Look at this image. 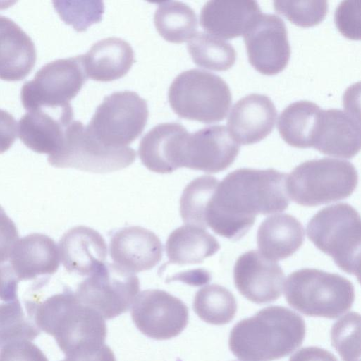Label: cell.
Returning a JSON list of instances; mask_svg holds the SVG:
<instances>
[{"instance_id":"1","label":"cell","mask_w":361,"mask_h":361,"mask_svg":"<svg viewBox=\"0 0 361 361\" xmlns=\"http://www.w3.org/2000/svg\"><path fill=\"white\" fill-rule=\"evenodd\" d=\"M287 174L274 169H239L219 183L205 211V224L216 234L239 240L258 214L282 212L290 203Z\"/></svg>"},{"instance_id":"2","label":"cell","mask_w":361,"mask_h":361,"mask_svg":"<svg viewBox=\"0 0 361 361\" xmlns=\"http://www.w3.org/2000/svg\"><path fill=\"white\" fill-rule=\"evenodd\" d=\"M25 307L31 320L55 338L65 355L95 350L105 345L104 319L68 288L42 301L29 300Z\"/></svg>"},{"instance_id":"3","label":"cell","mask_w":361,"mask_h":361,"mask_svg":"<svg viewBox=\"0 0 361 361\" xmlns=\"http://www.w3.org/2000/svg\"><path fill=\"white\" fill-rule=\"evenodd\" d=\"M305 324L296 312L270 306L236 324L228 345L242 361H273L293 353L302 343Z\"/></svg>"},{"instance_id":"4","label":"cell","mask_w":361,"mask_h":361,"mask_svg":"<svg viewBox=\"0 0 361 361\" xmlns=\"http://www.w3.org/2000/svg\"><path fill=\"white\" fill-rule=\"evenodd\" d=\"M285 298L303 314L335 319L351 308L355 291L353 283L340 275L301 269L288 276Z\"/></svg>"},{"instance_id":"5","label":"cell","mask_w":361,"mask_h":361,"mask_svg":"<svg viewBox=\"0 0 361 361\" xmlns=\"http://www.w3.org/2000/svg\"><path fill=\"white\" fill-rule=\"evenodd\" d=\"M357 182V170L350 162L323 158L297 166L287 176L286 188L295 203L314 207L349 197Z\"/></svg>"},{"instance_id":"6","label":"cell","mask_w":361,"mask_h":361,"mask_svg":"<svg viewBox=\"0 0 361 361\" xmlns=\"http://www.w3.org/2000/svg\"><path fill=\"white\" fill-rule=\"evenodd\" d=\"M307 234L341 270L360 279L361 221L355 209L347 203L324 207L309 221Z\"/></svg>"},{"instance_id":"7","label":"cell","mask_w":361,"mask_h":361,"mask_svg":"<svg viewBox=\"0 0 361 361\" xmlns=\"http://www.w3.org/2000/svg\"><path fill=\"white\" fill-rule=\"evenodd\" d=\"M168 99L179 117L205 123L222 121L232 100L230 88L221 77L200 69L176 76L169 87Z\"/></svg>"},{"instance_id":"8","label":"cell","mask_w":361,"mask_h":361,"mask_svg":"<svg viewBox=\"0 0 361 361\" xmlns=\"http://www.w3.org/2000/svg\"><path fill=\"white\" fill-rule=\"evenodd\" d=\"M135 158L133 149L105 146L88 132L82 123L73 120L66 128L59 147L47 160L57 168L104 173L125 169Z\"/></svg>"},{"instance_id":"9","label":"cell","mask_w":361,"mask_h":361,"mask_svg":"<svg viewBox=\"0 0 361 361\" xmlns=\"http://www.w3.org/2000/svg\"><path fill=\"white\" fill-rule=\"evenodd\" d=\"M148 115L147 102L136 92H116L97 106L86 128L105 146L126 147L141 135Z\"/></svg>"},{"instance_id":"10","label":"cell","mask_w":361,"mask_h":361,"mask_svg":"<svg viewBox=\"0 0 361 361\" xmlns=\"http://www.w3.org/2000/svg\"><path fill=\"white\" fill-rule=\"evenodd\" d=\"M86 78L80 55L49 62L37 71L32 80L23 84L22 104L27 111L70 105Z\"/></svg>"},{"instance_id":"11","label":"cell","mask_w":361,"mask_h":361,"mask_svg":"<svg viewBox=\"0 0 361 361\" xmlns=\"http://www.w3.org/2000/svg\"><path fill=\"white\" fill-rule=\"evenodd\" d=\"M140 290L138 277L116 264L104 263L78 286L75 295L104 319L127 312Z\"/></svg>"},{"instance_id":"12","label":"cell","mask_w":361,"mask_h":361,"mask_svg":"<svg viewBox=\"0 0 361 361\" xmlns=\"http://www.w3.org/2000/svg\"><path fill=\"white\" fill-rule=\"evenodd\" d=\"M131 317L145 336L166 340L179 335L188 322V309L179 298L159 289L142 291L131 308Z\"/></svg>"},{"instance_id":"13","label":"cell","mask_w":361,"mask_h":361,"mask_svg":"<svg viewBox=\"0 0 361 361\" xmlns=\"http://www.w3.org/2000/svg\"><path fill=\"white\" fill-rule=\"evenodd\" d=\"M250 63L264 75H274L288 64L290 47L286 27L274 14L261 13L243 34Z\"/></svg>"},{"instance_id":"14","label":"cell","mask_w":361,"mask_h":361,"mask_svg":"<svg viewBox=\"0 0 361 361\" xmlns=\"http://www.w3.org/2000/svg\"><path fill=\"white\" fill-rule=\"evenodd\" d=\"M240 145L224 126L215 125L188 133L183 149L182 167L218 173L229 167Z\"/></svg>"},{"instance_id":"15","label":"cell","mask_w":361,"mask_h":361,"mask_svg":"<svg viewBox=\"0 0 361 361\" xmlns=\"http://www.w3.org/2000/svg\"><path fill=\"white\" fill-rule=\"evenodd\" d=\"M233 279L241 295L252 302L262 304L279 298L285 274L276 262L264 257L257 250H250L236 260Z\"/></svg>"},{"instance_id":"16","label":"cell","mask_w":361,"mask_h":361,"mask_svg":"<svg viewBox=\"0 0 361 361\" xmlns=\"http://www.w3.org/2000/svg\"><path fill=\"white\" fill-rule=\"evenodd\" d=\"M4 262L13 279L19 283L56 273L60 264L59 251L50 237L31 233L18 239Z\"/></svg>"},{"instance_id":"17","label":"cell","mask_w":361,"mask_h":361,"mask_svg":"<svg viewBox=\"0 0 361 361\" xmlns=\"http://www.w3.org/2000/svg\"><path fill=\"white\" fill-rule=\"evenodd\" d=\"M73 117L71 104L28 110L18 123L19 138L32 151L49 155L59 147Z\"/></svg>"},{"instance_id":"18","label":"cell","mask_w":361,"mask_h":361,"mask_svg":"<svg viewBox=\"0 0 361 361\" xmlns=\"http://www.w3.org/2000/svg\"><path fill=\"white\" fill-rule=\"evenodd\" d=\"M162 252L158 236L137 226L118 230L112 235L109 244L112 260L132 273L152 269L161 259Z\"/></svg>"},{"instance_id":"19","label":"cell","mask_w":361,"mask_h":361,"mask_svg":"<svg viewBox=\"0 0 361 361\" xmlns=\"http://www.w3.org/2000/svg\"><path fill=\"white\" fill-rule=\"evenodd\" d=\"M360 146V119L337 109L321 110L312 147L326 155L349 159Z\"/></svg>"},{"instance_id":"20","label":"cell","mask_w":361,"mask_h":361,"mask_svg":"<svg viewBox=\"0 0 361 361\" xmlns=\"http://www.w3.org/2000/svg\"><path fill=\"white\" fill-rule=\"evenodd\" d=\"M276 116V107L267 96L250 94L233 105L227 120V128L238 144H254L272 131Z\"/></svg>"},{"instance_id":"21","label":"cell","mask_w":361,"mask_h":361,"mask_svg":"<svg viewBox=\"0 0 361 361\" xmlns=\"http://www.w3.org/2000/svg\"><path fill=\"white\" fill-rule=\"evenodd\" d=\"M188 133L178 123H163L153 127L139 145L142 164L159 173H169L181 168L183 145Z\"/></svg>"},{"instance_id":"22","label":"cell","mask_w":361,"mask_h":361,"mask_svg":"<svg viewBox=\"0 0 361 361\" xmlns=\"http://www.w3.org/2000/svg\"><path fill=\"white\" fill-rule=\"evenodd\" d=\"M59 251L68 272L89 276L105 262L107 246L99 232L85 226H78L63 235Z\"/></svg>"},{"instance_id":"23","label":"cell","mask_w":361,"mask_h":361,"mask_svg":"<svg viewBox=\"0 0 361 361\" xmlns=\"http://www.w3.org/2000/svg\"><path fill=\"white\" fill-rule=\"evenodd\" d=\"M261 13L255 1L212 0L202 8L200 23L208 34L231 39L243 35Z\"/></svg>"},{"instance_id":"24","label":"cell","mask_w":361,"mask_h":361,"mask_svg":"<svg viewBox=\"0 0 361 361\" xmlns=\"http://www.w3.org/2000/svg\"><path fill=\"white\" fill-rule=\"evenodd\" d=\"M36 59L32 39L13 20L0 15V79L16 81L25 78Z\"/></svg>"},{"instance_id":"25","label":"cell","mask_w":361,"mask_h":361,"mask_svg":"<svg viewBox=\"0 0 361 361\" xmlns=\"http://www.w3.org/2000/svg\"><path fill=\"white\" fill-rule=\"evenodd\" d=\"M80 56L87 78L99 82L123 77L135 61L130 44L114 37L97 41Z\"/></svg>"},{"instance_id":"26","label":"cell","mask_w":361,"mask_h":361,"mask_svg":"<svg viewBox=\"0 0 361 361\" xmlns=\"http://www.w3.org/2000/svg\"><path fill=\"white\" fill-rule=\"evenodd\" d=\"M305 231L300 222L287 214L268 216L259 226L257 243L259 252L277 262L289 257L302 245Z\"/></svg>"},{"instance_id":"27","label":"cell","mask_w":361,"mask_h":361,"mask_svg":"<svg viewBox=\"0 0 361 361\" xmlns=\"http://www.w3.org/2000/svg\"><path fill=\"white\" fill-rule=\"evenodd\" d=\"M219 249L217 240L205 228L188 224L172 231L166 243L169 262L180 265L202 263Z\"/></svg>"},{"instance_id":"28","label":"cell","mask_w":361,"mask_h":361,"mask_svg":"<svg viewBox=\"0 0 361 361\" xmlns=\"http://www.w3.org/2000/svg\"><path fill=\"white\" fill-rule=\"evenodd\" d=\"M321 110L317 104L306 100L286 106L278 121L279 132L283 140L298 148L312 147Z\"/></svg>"},{"instance_id":"29","label":"cell","mask_w":361,"mask_h":361,"mask_svg":"<svg viewBox=\"0 0 361 361\" xmlns=\"http://www.w3.org/2000/svg\"><path fill=\"white\" fill-rule=\"evenodd\" d=\"M154 22L159 34L165 40L176 44L190 39L197 29L195 11L181 1L159 3L154 13Z\"/></svg>"},{"instance_id":"30","label":"cell","mask_w":361,"mask_h":361,"mask_svg":"<svg viewBox=\"0 0 361 361\" xmlns=\"http://www.w3.org/2000/svg\"><path fill=\"white\" fill-rule=\"evenodd\" d=\"M193 309L207 323L224 325L235 317L237 303L232 293L226 288L212 284L200 289L195 294Z\"/></svg>"},{"instance_id":"31","label":"cell","mask_w":361,"mask_h":361,"mask_svg":"<svg viewBox=\"0 0 361 361\" xmlns=\"http://www.w3.org/2000/svg\"><path fill=\"white\" fill-rule=\"evenodd\" d=\"M187 48L196 65L209 70H228L236 59V51L230 43L206 32L196 33Z\"/></svg>"},{"instance_id":"32","label":"cell","mask_w":361,"mask_h":361,"mask_svg":"<svg viewBox=\"0 0 361 361\" xmlns=\"http://www.w3.org/2000/svg\"><path fill=\"white\" fill-rule=\"evenodd\" d=\"M219 183L213 176H202L186 185L180 200V214L185 224L206 229V208Z\"/></svg>"},{"instance_id":"33","label":"cell","mask_w":361,"mask_h":361,"mask_svg":"<svg viewBox=\"0 0 361 361\" xmlns=\"http://www.w3.org/2000/svg\"><path fill=\"white\" fill-rule=\"evenodd\" d=\"M39 329L25 316L18 300L0 304V348L18 341H32Z\"/></svg>"},{"instance_id":"34","label":"cell","mask_w":361,"mask_h":361,"mask_svg":"<svg viewBox=\"0 0 361 361\" xmlns=\"http://www.w3.org/2000/svg\"><path fill=\"white\" fill-rule=\"evenodd\" d=\"M360 316L351 312L338 319L331 330L334 348L343 361H360Z\"/></svg>"},{"instance_id":"35","label":"cell","mask_w":361,"mask_h":361,"mask_svg":"<svg viewBox=\"0 0 361 361\" xmlns=\"http://www.w3.org/2000/svg\"><path fill=\"white\" fill-rule=\"evenodd\" d=\"M53 4L61 18L77 32L100 22L104 11L102 1H54Z\"/></svg>"},{"instance_id":"36","label":"cell","mask_w":361,"mask_h":361,"mask_svg":"<svg viewBox=\"0 0 361 361\" xmlns=\"http://www.w3.org/2000/svg\"><path fill=\"white\" fill-rule=\"evenodd\" d=\"M274 9L300 27L319 24L328 11L326 1H274Z\"/></svg>"},{"instance_id":"37","label":"cell","mask_w":361,"mask_h":361,"mask_svg":"<svg viewBox=\"0 0 361 361\" xmlns=\"http://www.w3.org/2000/svg\"><path fill=\"white\" fill-rule=\"evenodd\" d=\"M360 0L341 1L337 6L334 20L339 32L351 39H360Z\"/></svg>"},{"instance_id":"38","label":"cell","mask_w":361,"mask_h":361,"mask_svg":"<svg viewBox=\"0 0 361 361\" xmlns=\"http://www.w3.org/2000/svg\"><path fill=\"white\" fill-rule=\"evenodd\" d=\"M0 361H49L44 353L30 341L12 342L0 351Z\"/></svg>"},{"instance_id":"39","label":"cell","mask_w":361,"mask_h":361,"mask_svg":"<svg viewBox=\"0 0 361 361\" xmlns=\"http://www.w3.org/2000/svg\"><path fill=\"white\" fill-rule=\"evenodd\" d=\"M18 237L15 223L0 205V262H5L9 258Z\"/></svg>"},{"instance_id":"40","label":"cell","mask_w":361,"mask_h":361,"mask_svg":"<svg viewBox=\"0 0 361 361\" xmlns=\"http://www.w3.org/2000/svg\"><path fill=\"white\" fill-rule=\"evenodd\" d=\"M18 134V123L12 114L0 109V154L13 144Z\"/></svg>"},{"instance_id":"41","label":"cell","mask_w":361,"mask_h":361,"mask_svg":"<svg viewBox=\"0 0 361 361\" xmlns=\"http://www.w3.org/2000/svg\"><path fill=\"white\" fill-rule=\"evenodd\" d=\"M289 361H338L329 351L319 347L302 348L293 354Z\"/></svg>"},{"instance_id":"42","label":"cell","mask_w":361,"mask_h":361,"mask_svg":"<svg viewBox=\"0 0 361 361\" xmlns=\"http://www.w3.org/2000/svg\"><path fill=\"white\" fill-rule=\"evenodd\" d=\"M62 361H116L111 349L106 344L93 351L66 355Z\"/></svg>"}]
</instances>
